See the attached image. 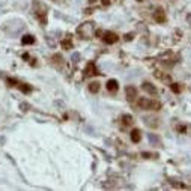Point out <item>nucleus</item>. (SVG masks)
Returning <instances> with one entry per match:
<instances>
[{"label":"nucleus","instance_id":"nucleus-18","mask_svg":"<svg viewBox=\"0 0 191 191\" xmlns=\"http://www.w3.org/2000/svg\"><path fill=\"white\" fill-rule=\"evenodd\" d=\"M178 131L179 132H184L185 131V126H178Z\"/></svg>","mask_w":191,"mask_h":191},{"label":"nucleus","instance_id":"nucleus-20","mask_svg":"<svg viewBox=\"0 0 191 191\" xmlns=\"http://www.w3.org/2000/svg\"><path fill=\"white\" fill-rule=\"evenodd\" d=\"M95 2H96V0H89V3H95Z\"/></svg>","mask_w":191,"mask_h":191},{"label":"nucleus","instance_id":"nucleus-12","mask_svg":"<svg viewBox=\"0 0 191 191\" xmlns=\"http://www.w3.org/2000/svg\"><path fill=\"white\" fill-rule=\"evenodd\" d=\"M17 87H18L23 93H29V92L32 91V87L29 86V84H24V83H20V81H18V84H17Z\"/></svg>","mask_w":191,"mask_h":191},{"label":"nucleus","instance_id":"nucleus-11","mask_svg":"<svg viewBox=\"0 0 191 191\" xmlns=\"http://www.w3.org/2000/svg\"><path fill=\"white\" fill-rule=\"evenodd\" d=\"M21 42H23L24 45H32V44H35V38L32 35H24L23 39H21Z\"/></svg>","mask_w":191,"mask_h":191},{"label":"nucleus","instance_id":"nucleus-6","mask_svg":"<svg viewBox=\"0 0 191 191\" xmlns=\"http://www.w3.org/2000/svg\"><path fill=\"white\" fill-rule=\"evenodd\" d=\"M153 18H155L157 23H166V14H164V11L161 8H158L155 11V14H153Z\"/></svg>","mask_w":191,"mask_h":191},{"label":"nucleus","instance_id":"nucleus-2","mask_svg":"<svg viewBox=\"0 0 191 191\" xmlns=\"http://www.w3.org/2000/svg\"><path fill=\"white\" fill-rule=\"evenodd\" d=\"M92 32H93V24L87 23V24H81L80 26V29H78V35H80L83 39H87V38H91Z\"/></svg>","mask_w":191,"mask_h":191},{"label":"nucleus","instance_id":"nucleus-4","mask_svg":"<svg viewBox=\"0 0 191 191\" xmlns=\"http://www.w3.org/2000/svg\"><path fill=\"white\" fill-rule=\"evenodd\" d=\"M93 75H98V69L93 62H89L84 68V77H93Z\"/></svg>","mask_w":191,"mask_h":191},{"label":"nucleus","instance_id":"nucleus-7","mask_svg":"<svg viewBox=\"0 0 191 191\" xmlns=\"http://www.w3.org/2000/svg\"><path fill=\"white\" fill-rule=\"evenodd\" d=\"M141 87H143V91H146L147 93H151V95H157V92H158L157 87L153 86L152 83H149V81H145L141 84Z\"/></svg>","mask_w":191,"mask_h":191},{"label":"nucleus","instance_id":"nucleus-14","mask_svg":"<svg viewBox=\"0 0 191 191\" xmlns=\"http://www.w3.org/2000/svg\"><path fill=\"white\" fill-rule=\"evenodd\" d=\"M62 48H65V50H72V42H71V39L62 41Z\"/></svg>","mask_w":191,"mask_h":191},{"label":"nucleus","instance_id":"nucleus-10","mask_svg":"<svg viewBox=\"0 0 191 191\" xmlns=\"http://www.w3.org/2000/svg\"><path fill=\"white\" fill-rule=\"evenodd\" d=\"M120 122H122V126H130V125H132V118L130 114H124L120 118Z\"/></svg>","mask_w":191,"mask_h":191},{"label":"nucleus","instance_id":"nucleus-16","mask_svg":"<svg viewBox=\"0 0 191 191\" xmlns=\"http://www.w3.org/2000/svg\"><path fill=\"white\" fill-rule=\"evenodd\" d=\"M131 39H132V33H128L125 36V41H131Z\"/></svg>","mask_w":191,"mask_h":191},{"label":"nucleus","instance_id":"nucleus-9","mask_svg":"<svg viewBox=\"0 0 191 191\" xmlns=\"http://www.w3.org/2000/svg\"><path fill=\"white\" fill-rule=\"evenodd\" d=\"M107 89L110 92H116L119 89V83L116 81V80H108L107 81Z\"/></svg>","mask_w":191,"mask_h":191},{"label":"nucleus","instance_id":"nucleus-13","mask_svg":"<svg viewBox=\"0 0 191 191\" xmlns=\"http://www.w3.org/2000/svg\"><path fill=\"white\" fill-rule=\"evenodd\" d=\"M89 91H91L92 93H96L99 91V83H96V81L91 83V84H89Z\"/></svg>","mask_w":191,"mask_h":191},{"label":"nucleus","instance_id":"nucleus-5","mask_svg":"<svg viewBox=\"0 0 191 191\" xmlns=\"http://www.w3.org/2000/svg\"><path fill=\"white\" fill-rule=\"evenodd\" d=\"M125 92H126V99H128L130 102H132V101L137 98V89L134 86H126Z\"/></svg>","mask_w":191,"mask_h":191},{"label":"nucleus","instance_id":"nucleus-17","mask_svg":"<svg viewBox=\"0 0 191 191\" xmlns=\"http://www.w3.org/2000/svg\"><path fill=\"white\" fill-rule=\"evenodd\" d=\"M101 2H102L104 6H108V5H110V0H101Z\"/></svg>","mask_w":191,"mask_h":191},{"label":"nucleus","instance_id":"nucleus-19","mask_svg":"<svg viewBox=\"0 0 191 191\" xmlns=\"http://www.w3.org/2000/svg\"><path fill=\"white\" fill-rule=\"evenodd\" d=\"M29 57H30V56L27 54V53H24V54H23V59H24V60H27V59H29Z\"/></svg>","mask_w":191,"mask_h":191},{"label":"nucleus","instance_id":"nucleus-8","mask_svg":"<svg viewBox=\"0 0 191 191\" xmlns=\"http://www.w3.org/2000/svg\"><path fill=\"white\" fill-rule=\"evenodd\" d=\"M131 140L134 141V143H139L140 140H141V132H140V130H132L131 131Z\"/></svg>","mask_w":191,"mask_h":191},{"label":"nucleus","instance_id":"nucleus-21","mask_svg":"<svg viewBox=\"0 0 191 191\" xmlns=\"http://www.w3.org/2000/svg\"><path fill=\"white\" fill-rule=\"evenodd\" d=\"M137 2H143V0H137Z\"/></svg>","mask_w":191,"mask_h":191},{"label":"nucleus","instance_id":"nucleus-15","mask_svg":"<svg viewBox=\"0 0 191 191\" xmlns=\"http://www.w3.org/2000/svg\"><path fill=\"white\" fill-rule=\"evenodd\" d=\"M170 89L174 92V93H179L181 92V86H179L178 83H173V84H170Z\"/></svg>","mask_w":191,"mask_h":191},{"label":"nucleus","instance_id":"nucleus-3","mask_svg":"<svg viewBox=\"0 0 191 191\" xmlns=\"http://www.w3.org/2000/svg\"><path fill=\"white\" fill-rule=\"evenodd\" d=\"M102 41L105 44H116L119 41V36L113 33V32H104L102 33Z\"/></svg>","mask_w":191,"mask_h":191},{"label":"nucleus","instance_id":"nucleus-1","mask_svg":"<svg viewBox=\"0 0 191 191\" xmlns=\"http://www.w3.org/2000/svg\"><path fill=\"white\" fill-rule=\"evenodd\" d=\"M137 105L141 108V110H160L161 108V102L157 99H152V98H139L137 101Z\"/></svg>","mask_w":191,"mask_h":191}]
</instances>
